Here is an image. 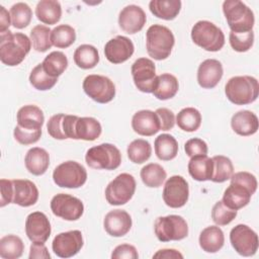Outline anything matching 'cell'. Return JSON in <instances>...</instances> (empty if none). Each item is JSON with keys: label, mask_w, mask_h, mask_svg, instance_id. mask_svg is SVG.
<instances>
[{"label": "cell", "mask_w": 259, "mask_h": 259, "mask_svg": "<svg viewBox=\"0 0 259 259\" xmlns=\"http://www.w3.org/2000/svg\"><path fill=\"white\" fill-rule=\"evenodd\" d=\"M132 127L135 133L144 137H151L157 134L160 128V120L155 111L143 109L137 111L132 118Z\"/></svg>", "instance_id": "obj_24"}, {"label": "cell", "mask_w": 259, "mask_h": 259, "mask_svg": "<svg viewBox=\"0 0 259 259\" xmlns=\"http://www.w3.org/2000/svg\"><path fill=\"white\" fill-rule=\"evenodd\" d=\"M149 9L154 16L164 19H175L181 10L180 0H152L149 3Z\"/></svg>", "instance_id": "obj_33"}, {"label": "cell", "mask_w": 259, "mask_h": 259, "mask_svg": "<svg viewBox=\"0 0 259 259\" xmlns=\"http://www.w3.org/2000/svg\"><path fill=\"white\" fill-rule=\"evenodd\" d=\"M178 89L179 83L177 78L172 74L163 73L157 76L153 94L159 100H168L176 95Z\"/></svg>", "instance_id": "obj_30"}, {"label": "cell", "mask_w": 259, "mask_h": 259, "mask_svg": "<svg viewBox=\"0 0 259 259\" xmlns=\"http://www.w3.org/2000/svg\"><path fill=\"white\" fill-rule=\"evenodd\" d=\"M224 74L223 65L219 60L206 59L197 69V82L204 89L214 88Z\"/></svg>", "instance_id": "obj_23"}, {"label": "cell", "mask_w": 259, "mask_h": 259, "mask_svg": "<svg viewBox=\"0 0 259 259\" xmlns=\"http://www.w3.org/2000/svg\"><path fill=\"white\" fill-rule=\"evenodd\" d=\"M231 126L233 131L239 136H252L258 131V117L254 112L250 110H240L232 116Z\"/></svg>", "instance_id": "obj_26"}, {"label": "cell", "mask_w": 259, "mask_h": 259, "mask_svg": "<svg viewBox=\"0 0 259 259\" xmlns=\"http://www.w3.org/2000/svg\"><path fill=\"white\" fill-rule=\"evenodd\" d=\"M135 177L128 173H121L111 180L105 188V198L111 205H122L128 202L136 191Z\"/></svg>", "instance_id": "obj_10"}, {"label": "cell", "mask_w": 259, "mask_h": 259, "mask_svg": "<svg viewBox=\"0 0 259 259\" xmlns=\"http://www.w3.org/2000/svg\"><path fill=\"white\" fill-rule=\"evenodd\" d=\"M211 159L213 171L210 180L215 183H223L229 180L234 174V166L231 159L223 155L213 156Z\"/></svg>", "instance_id": "obj_40"}, {"label": "cell", "mask_w": 259, "mask_h": 259, "mask_svg": "<svg viewBox=\"0 0 259 259\" xmlns=\"http://www.w3.org/2000/svg\"><path fill=\"white\" fill-rule=\"evenodd\" d=\"M184 151L188 157H194L199 155H207V144L199 139V138H192L188 140L184 145Z\"/></svg>", "instance_id": "obj_49"}, {"label": "cell", "mask_w": 259, "mask_h": 259, "mask_svg": "<svg viewBox=\"0 0 259 259\" xmlns=\"http://www.w3.org/2000/svg\"><path fill=\"white\" fill-rule=\"evenodd\" d=\"M102 127L100 122L94 117H78L75 124L76 140L95 141L101 135Z\"/></svg>", "instance_id": "obj_31"}, {"label": "cell", "mask_w": 259, "mask_h": 259, "mask_svg": "<svg viewBox=\"0 0 259 259\" xmlns=\"http://www.w3.org/2000/svg\"><path fill=\"white\" fill-rule=\"evenodd\" d=\"M30 38L21 32H0V60L9 67L19 65L30 52Z\"/></svg>", "instance_id": "obj_2"}, {"label": "cell", "mask_w": 259, "mask_h": 259, "mask_svg": "<svg viewBox=\"0 0 259 259\" xmlns=\"http://www.w3.org/2000/svg\"><path fill=\"white\" fill-rule=\"evenodd\" d=\"M229 41L234 51L239 53H245L249 51L254 44L253 30L247 32H230Z\"/></svg>", "instance_id": "obj_47"}, {"label": "cell", "mask_w": 259, "mask_h": 259, "mask_svg": "<svg viewBox=\"0 0 259 259\" xmlns=\"http://www.w3.org/2000/svg\"><path fill=\"white\" fill-rule=\"evenodd\" d=\"M192 41L207 52H218L225 45V34L214 23L199 20L191 28Z\"/></svg>", "instance_id": "obj_6"}, {"label": "cell", "mask_w": 259, "mask_h": 259, "mask_svg": "<svg viewBox=\"0 0 259 259\" xmlns=\"http://www.w3.org/2000/svg\"><path fill=\"white\" fill-rule=\"evenodd\" d=\"M24 244L16 235H6L0 239V257L3 259H17L22 256Z\"/></svg>", "instance_id": "obj_39"}, {"label": "cell", "mask_w": 259, "mask_h": 259, "mask_svg": "<svg viewBox=\"0 0 259 259\" xmlns=\"http://www.w3.org/2000/svg\"><path fill=\"white\" fill-rule=\"evenodd\" d=\"M13 136L16 142H18L21 145L27 146L32 145L40 139L41 136V130L38 131H30V130H24L20 126L16 125L13 131Z\"/></svg>", "instance_id": "obj_48"}, {"label": "cell", "mask_w": 259, "mask_h": 259, "mask_svg": "<svg viewBox=\"0 0 259 259\" xmlns=\"http://www.w3.org/2000/svg\"><path fill=\"white\" fill-rule=\"evenodd\" d=\"M223 12L228 25L233 32H247L253 29L254 13L245 3L239 0H226L223 3Z\"/></svg>", "instance_id": "obj_5"}, {"label": "cell", "mask_w": 259, "mask_h": 259, "mask_svg": "<svg viewBox=\"0 0 259 259\" xmlns=\"http://www.w3.org/2000/svg\"><path fill=\"white\" fill-rule=\"evenodd\" d=\"M189 197L188 182L180 175L167 179L163 189V200L171 208H179L186 204Z\"/></svg>", "instance_id": "obj_15"}, {"label": "cell", "mask_w": 259, "mask_h": 259, "mask_svg": "<svg viewBox=\"0 0 259 259\" xmlns=\"http://www.w3.org/2000/svg\"><path fill=\"white\" fill-rule=\"evenodd\" d=\"M51 223L44 212L33 211L27 215L25 234L32 243H46L51 236Z\"/></svg>", "instance_id": "obj_17"}, {"label": "cell", "mask_w": 259, "mask_h": 259, "mask_svg": "<svg viewBox=\"0 0 259 259\" xmlns=\"http://www.w3.org/2000/svg\"><path fill=\"white\" fill-rule=\"evenodd\" d=\"M237 217V210L228 207L223 200L214 203L211 209V219L218 226H227Z\"/></svg>", "instance_id": "obj_46"}, {"label": "cell", "mask_w": 259, "mask_h": 259, "mask_svg": "<svg viewBox=\"0 0 259 259\" xmlns=\"http://www.w3.org/2000/svg\"><path fill=\"white\" fill-rule=\"evenodd\" d=\"M175 122L180 130L192 133L199 128L201 124V114L194 107H185L178 112Z\"/></svg>", "instance_id": "obj_37"}, {"label": "cell", "mask_w": 259, "mask_h": 259, "mask_svg": "<svg viewBox=\"0 0 259 259\" xmlns=\"http://www.w3.org/2000/svg\"><path fill=\"white\" fill-rule=\"evenodd\" d=\"M37 199L38 189L32 181L28 179L12 180V203L28 207L35 204Z\"/></svg>", "instance_id": "obj_21"}, {"label": "cell", "mask_w": 259, "mask_h": 259, "mask_svg": "<svg viewBox=\"0 0 259 259\" xmlns=\"http://www.w3.org/2000/svg\"><path fill=\"white\" fill-rule=\"evenodd\" d=\"M188 173L196 181H207L211 179L213 171L212 159L207 155L191 157L188 162Z\"/></svg>", "instance_id": "obj_29"}, {"label": "cell", "mask_w": 259, "mask_h": 259, "mask_svg": "<svg viewBox=\"0 0 259 259\" xmlns=\"http://www.w3.org/2000/svg\"><path fill=\"white\" fill-rule=\"evenodd\" d=\"M85 161L93 169L115 170L121 163V154L114 145L103 143L88 149Z\"/></svg>", "instance_id": "obj_7"}, {"label": "cell", "mask_w": 259, "mask_h": 259, "mask_svg": "<svg viewBox=\"0 0 259 259\" xmlns=\"http://www.w3.org/2000/svg\"><path fill=\"white\" fill-rule=\"evenodd\" d=\"M36 18L45 24H56L62 16V7L56 0H40L35 7Z\"/></svg>", "instance_id": "obj_32"}, {"label": "cell", "mask_w": 259, "mask_h": 259, "mask_svg": "<svg viewBox=\"0 0 259 259\" xmlns=\"http://www.w3.org/2000/svg\"><path fill=\"white\" fill-rule=\"evenodd\" d=\"M132 76L136 87L144 93H153L156 84V67L148 58L137 59L131 68Z\"/></svg>", "instance_id": "obj_14"}, {"label": "cell", "mask_w": 259, "mask_h": 259, "mask_svg": "<svg viewBox=\"0 0 259 259\" xmlns=\"http://www.w3.org/2000/svg\"><path fill=\"white\" fill-rule=\"evenodd\" d=\"M135 47L133 41L123 35H116L109 39L104 47V55L108 62L121 64L127 61L134 54Z\"/></svg>", "instance_id": "obj_19"}, {"label": "cell", "mask_w": 259, "mask_h": 259, "mask_svg": "<svg viewBox=\"0 0 259 259\" xmlns=\"http://www.w3.org/2000/svg\"><path fill=\"white\" fill-rule=\"evenodd\" d=\"M153 258H166V259H182L183 255L175 250V249H161L159 251H157L154 255Z\"/></svg>", "instance_id": "obj_54"}, {"label": "cell", "mask_w": 259, "mask_h": 259, "mask_svg": "<svg viewBox=\"0 0 259 259\" xmlns=\"http://www.w3.org/2000/svg\"><path fill=\"white\" fill-rule=\"evenodd\" d=\"M198 242L202 251L206 253H217L224 246V232L218 226L206 227L201 231Z\"/></svg>", "instance_id": "obj_28"}, {"label": "cell", "mask_w": 259, "mask_h": 259, "mask_svg": "<svg viewBox=\"0 0 259 259\" xmlns=\"http://www.w3.org/2000/svg\"><path fill=\"white\" fill-rule=\"evenodd\" d=\"M175 44L173 32L164 25L153 24L146 32V49L148 55L157 61L167 59Z\"/></svg>", "instance_id": "obj_3"}, {"label": "cell", "mask_w": 259, "mask_h": 259, "mask_svg": "<svg viewBox=\"0 0 259 259\" xmlns=\"http://www.w3.org/2000/svg\"><path fill=\"white\" fill-rule=\"evenodd\" d=\"M74 62L77 67L83 70L94 68L99 62L97 49L92 45H81L74 52Z\"/></svg>", "instance_id": "obj_35"}, {"label": "cell", "mask_w": 259, "mask_h": 259, "mask_svg": "<svg viewBox=\"0 0 259 259\" xmlns=\"http://www.w3.org/2000/svg\"><path fill=\"white\" fill-rule=\"evenodd\" d=\"M51 32L49 26L37 24L30 30V41L32 48L39 53H45L52 48L53 44L51 40Z\"/></svg>", "instance_id": "obj_43"}, {"label": "cell", "mask_w": 259, "mask_h": 259, "mask_svg": "<svg viewBox=\"0 0 259 259\" xmlns=\"http://www.w3.org/2000/svg\"><path fill=\"white\" fill-rule=\"evenodd\" d=\"M84 245L82 233L72 230L58 234L52 243L54 253L60 258H70L79 253Z\"/></svg>", "instance_id": "obj_16"}, {"label": "cell", "mask_w": 259, "mask_h": 259, "mask_svg": "<svg viewBox=\"0 0 259 259\" xmlns=\"http://www.w3.org/2000/svg\"><path fill=\"white\" fill-rule=\"evenodd\" d=\"M45 72L51 77L58 78L68 67V59L63 52L55 51L50 53L41 63Z\"/></svg>", "instance_id": "obj_38"}, {"label": "cell", "mask_w": 259, "mask_h": 259, "mask_svg": "<svg viewBox=\"0 0 259 259\" xmlns=\"http://www.w3.org/2000/svg\"><path fill=\"white\" fill-rule=\"evenodd\" d=\"M53 180L59 187L79 188L87 180V171L76 161H66L54 169Z\"/></svg>", "instance_id": "obj_9"}, {"label": "cell", "mask_w": 259, "mask_h": 259, "mask_svg": "<svg viewBox=\"0 0 259 259\" xmlns=\"http://www.w3.org/2000/svg\"><path fill=\"white\" fill-rule=\"evenodd\" d=\"M52 212L65 221H77L84 212V204L81 199L68 193L56 194L51 200Z\"/></svg>", "instance_id": "obj_13"}, {"label": "cell", "mask_w": 259, "mask_h": 259, "mask_svg": "<svg viewBox=\"0 0 259 259\" xmlns=\"http://www.w3.org/2000/svg\"><path fill=\"white\" fill-rule=\"evenodd\" d=\"M225 94L229 101L236 105L250 104L258 97V80L252 76L232 77L226 83Z\"/></svg>", "instance_id": "obj_4"}, {"label": "cell", "mask_w": 259, "mask_h": 259, "mask_svg": "<svg viewBox=\"0 0 259 259\" xmlns=\"http://www.w3.org/2000/svg\"><path fill=\"white\" fill-rule=\"evenodd\" d=\"M29 259H50L51 255L45 243H32L29 249Z\"/></svg>", "instance_id": "obj_53"}, {"label": "cell", "mask_w": 259, "mask_h": 259, "mask_svg": "<svg viewBox=\"0 0 259 259\" xmlns=\"http://www.w3.org/2000/svg\"><path fill=\"white\" fill-rule=\"evenodd\" d=\"M230 180L222 200L228 207L238 210L250 202L251 196L257 190V179L250 172L241 171L234 173Z\"/></svg>", "instance_id": "obj_1"}, {"label": "cell", "mask_w": 259, "mask_h": 259, "mask_svg": "<svg viewBox=\"0 0 259 259\" xmlns=\"http://www.w3.org/2000/svg\"><path fill=\"white\" fill-rule=\"evenodd\" d=\"M78 117L77 115L65 113H58L51 116L47 123L49 135L56 140H76L75 124Z\"/></svg>", "instance_id": "obj_18"}, {"label": "cell", "mask_w": 259, "mask_h": 259, "mask_svg": "<svg viewBox=\"0 0 259 259\" xmlns=\"http://www.w3.org/2000/svg\"><path fill=\"white\" fill-rule=\"evenodd\" d=\"M133 222L130 213L123 209H113L108 211L103 220L105 232L112 237H123L126 235Z\"/></svg>", "instance_id": "obj_22"}, {"label": "cell", "mask_w": 259, "mask_h": 259, "mask_svg": "<svg viewBox=\"0 0 259 259\" xmlns=\"http://www.w3.org/2000/svg\"><path fill=\"white\" fill-rule=\"evenodd\" d=\"M17 125L24 130L38 131L45 121L42 110L33 104H27L19 108L16 114Z\"/></svg>", "instance_id": "obj_25"}, {"label": "cell", "mask_w": 259, "mask_h": 259, "mask_svg": "<svg viewBox=\"0 0 259 259\" xmlns=\"http://www.w3.org/2000/svg\"><path fill=\"white\" fill-rule=\"evenodd\" d=\"M155 112L157 113L160 120V131H170L173 128L175 124V115L172 110L165 107H161L156 109Z\"/></svg>", "instance_id": "obj_51"}, {"label": "cell", "mask_w": 259, "mask_h": 259, "mask_svg": "<svg viewBox=\"0 0 259 259\" xmlns=\"http://www.w3.org/2000/svg\"><path fill=\"white\" fill-rule=\"evenodd\" d=\"M127 157L135 164H143L148 161L152 154L150 143L143 139L134 140L127 146Z\"/></svg>", "instance_id": "obj_42"}, {"label": "cell", "mask_w": 259, "mask_h": 259, "mask_svg": "<svg viewBox=\"0 0 259 259\" xmlns=\"http://www.w3.org/2000/svg\"><path fill=\"white\" fill-rule=\"evenodd\" d=\"M112 259H138L139 254L135 246L130 244H121L114 248L111 253Z\"/></svg>", "instance_id": "obj_50"}, {"label": "cell", "mask_w": 259, "mask_h": 259, "mask_svg": "<svg viewBox=\"0 0 259 259\" xmlns=\"http://www.w3.org/2000/svg\"><path fill=\"white\" fill-rule=\"evenodd\" d=\"M24 163L26 170L30 174L39 176L45 174L50 166V155L45 149L33 147L27 151Z\"/></svg>", "instance_id": "obj_27"}, {"label": "cell", "mask_w": 259, "mask_h": 259, "mask_svg": "<svg viewBox=\"0 0 259 259\" xmlns=\"http://www.w3.org/2000/svg\"><path fill=\"white\" fill-rule=\"evenodd\" d=\"M154 231L157 239L161 242L180 241L188 236V225L181 215L170 214L157 218Z\"/></svg>", "instance_id": "obj_8"}, {"label": "cell", "mask_w": 259, "mask_h": 259, "mask_svg": "<svg viewBox=\"0 0 259 259\" xmlns=\"http://www.w3.org/2000/svg\"><path fill=\"white\" fill-rule=\"evenodd\" d=\"M11 24V16L10 12L6 10L4 6H0V32H4L9 30V26Z\"/></svg>", "instance_id": "obj_55"}, {"label": "cell", "mask_w": 259, "mask_h": 259, "mask_svg": "<svg viewBox=\"0 0 259 259\" xmlns=\"http://www.w3.org/2000/svg\"><path fill=\"white\" fill-rule=\"evenodd\" d=\"M0 206L4 207L5 205L12 203V180L2 178L0 180Z\"/></svg>", "instance_id": "obj_52"}, {"label": "cell", "mask_w": 259, "mask_h": 259, "mask_svg": "<svg viewBox=\"0 0 259 259\" xmlns=\"http://www.w3.org/2000/svg\"><path fill=\"white\" fill-rule=\"evenodd\" d=\"M82 87L86 95L97 103H108L115 96L114 83L103 75L92 74L86 76Z\"/></svg>", "instance_id": "obj_11"}, {"label": "cell", "mask_w": 259, "mask_h": 259, "mask_svg": "<svg viewBox=\"0 0 259 259\" xmlns=\"http://www.w3.org/2000/svg\"><path fill=\"white\" fill-rule=\"evenodd\" d=\"M29 82L30 84L39 91H46L52 89L58 82V78L51 77L48 75L41 64L36 65L30 72L29 75Z\"/></svg>", "instance_id": "obj_45"}, {"label": "cell", "mask_w": 259, "mask_h": 259, "mask_svg": "<svg viewBox=\"0 0 259 259\" xmlns=\"http://www.w3.org/2000/svg\"><path fill=\"white\" fill-rule=\"evenodd\" d=\"M155 154L162 161L173 160L178 154V143L169 134L159 135L154 142Z\"/></svg>", "instance_id": "obj_34"}, {"label": "cell", "mask_w": 259, "mask_h": 259, "mask_svg": "<svg viewBox=\"0 0 259 259\" xmlns=\"http://www.w3.org/2000/svg\"><path fill=\"white\" fill-rule=\"evenodd\" d=\"M147 15L142 7L131 4L121 9L118 15L119 27L128 34H135L143 29Z\"/></svg>", "instance_id": "obj_20"}, {"label": "cell", "mask_w": 259, "mask_h": 259, "mask_svg": "<svg viewBox=\"0 0 259 259\" xmlns=\"http://www.w3.org/2000/svg\"><path fill=\"white\" fill-rule=\"evenodd\" d=\"M11 24L18 29H22L31 21L32 11L31 8L24 2H18L11 6L10 8Z\"/></svg>", "instance_id": "obj_44"}, {"label": "cell", "mask_w": 259, "mask_h": 259, "mask_svg": "<svg viewBox=\"0 0 259 259\" xmlns=\"http://www.w3.org/2000/svg\"><path fill=\"white\" fill-rule=\"evenodd\" d=\"M140 175L143 183L151 188L160 187L167 178L165 169L157 163H150L144 166Z\"/></svg>", "instance_id": "obj_36"}, {"label": "cell", "mask_w": 259, "mask_h": 259, "mask_svg": "<svg viewBox=\"0 0 259 259\" xmlns=\"http://www.w3.org/2000/svg\"><path fill=\"white\" fill-rule=\"evenodd\" d=\"M51 40L53 46L56 48H69L76 40V31L69 24L57 25L54 29H52Z\"/></svg>", "instance_id": "obj_41"}, {"label": "cell", "mask_w": 259, "mask_h": 259, "mask_svg": "<svg viewBox=\"0 0 259 259\" xmlns=\"http://www.w3.org/2000/svg\"><path fill=\"white\" fill-rule=\"evenodd\" d=\"M230 242L235 251L244 257L253 256L258 250L257 233L244 224H239L231 230Z\"/></svg>", "instance_id": "obj_12"}]
</instances>
